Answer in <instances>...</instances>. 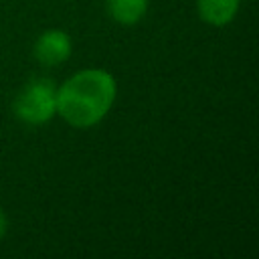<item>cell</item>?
Instances as JSON below:
<instances>
[{"instance_id": "1", "label": "cell", "mask_w": 259, "mask_h": 259, "mask_svg": "<svg viewBox=\"0 0 259 259\" xmlns=\"http://www.w3.org/2000/svg\"><path fill=\"white\" fill-rule=\"evenodd\" d=\"M117 85L103 69H83L57 87V113L75 127L99 123L115 101Z\"/></svg>"}, {"instance_id": "2", "label": "cell", "mask_w": 259, "mask_h": 259, "mask_svg": "<svg viewBox=\"0 0 259 259\" xmlns=\"http://www.w3.org/2000/svg\"><path fill=\"white\" fill-rule=\"evenodd\" d=\"M14 115L28 123L40 125L57 115V85L53 79H30L14 97Z\"/></svg>"}, {"instance_id": "3", "label": "cell", "mask_w": 259, "mask_h": 259, "mask_svg": "<svg viewBox=\"0 0 259 259\" xmlns=\"http://www.w3.org/2000/svg\"><path fill=\"white\" fill-rule=\"evenodd\" d=\"M32 51H34V57L40 65L57 67V65H61L63 61L69 59V55L73 51V42H71V36L65 30L49 28L36 38Z\"/></svg>"}, {"instance_id": "4", "label": "cell", "mask_w": 259, "mask_h": 259, "mask_svg": "<svg viewBox=\"0 0 259 259\" xmlns=\"http://www.w3.org/2000/svg\"><path fill=\"white\" fill-rule=\"evenodd\" d=\"M239 4L241 0H196V10L204 22L212 26H225L237 16Z\"/></svg>"}, {"instance_id": "5", "label": "cell", "mask_w": 259, "mask_h": 259, "mask_svg": "<svg viewBox=\"0 0 259 259\" xmlns=\"http://www.w3.org/2000/svg\"><path fill=\"white\" fill-rule=\"evenodd\" d=\"M150 0H107L109 16L119 24H136L148 10Z\"/></svg>"}, {"instance_id": "6", "label": "cell", "mask_w": 259, "mask_h": 259, "mask_svg": "<svg viewBox=\"0 0 259 259\" xmlns=\"http://www.w3.org/2000/svg\"><path fill=\"white\" fill-rule=\"evenodd\" d=\"M6 227H8V221H6V214H4V212H2V208H0V237H4Z\"/></svg>"}]
</instances>
